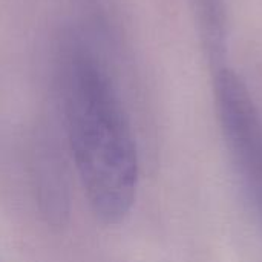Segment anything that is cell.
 Returning a JSON list of instances; mask_svg holds the SVG:
<instances>
[{
  "instance_id": "6da1fadb",
  "label": "cell",
  "mask_w": 262,
  "mask_h": 262,
  "mask_svg": "<svg viewBox=\"0 0 262 262\" xmlns=\"http://www.w3.org/2000/svg\"><path fill=\"white\" fill-rule=\"evenodd\" d=\"M58 86L72 161L95 218L114 226L135 203L138 154L132 124L107 71L69 40L58 60Z\"/></svg>"
},
{
  "instance_id": "3957f363",
  "label": "cell",
  "mask_w": 262,
  "mask_h": 262,
  "mask_svg": "<svg viewBox=\"0 0 262 262\" xmlns=\"http://www.w3.org/2000/svg\"><path fill=\"white\" fill-rule=\"evenodd\" d=\"M193 6L204 48L212 58H220L226 48L224 0H193Z\"/></svg>"
},
{
  "instance_id": "7a4b0ae2",
  "label": "cell",
  "mask_w": 262,
  "mask_h": 262,
  "mask_svg": "<svg viewBox=\"0 0 262 262\" xmlns=\"http://www.w3.org/2000/svg\"><path fill=\"white\" fill-rule=\"evenodd\" d=\"M213 94L230 157L262 229V120L243 77L229 66L215 72Z\"/></svg>"
}]
</instances>
